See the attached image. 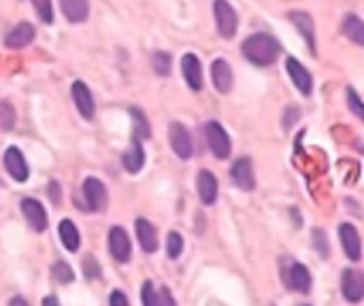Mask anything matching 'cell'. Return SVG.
<instances>
[{"label": "cell", "mask_w": 364, "mask_h": 306, "mask_svg": "<svg viewBox=\"0 0 364 306\" xmlns=\"http://www.w3.org/2000/svg\"><path fill=\"white\" fill-rule=\"evenodd\" d=\"M130 115L134 117V136L136 139H150L152 130H150V123H148V119H145V115L136 107L130 109Z\"/></svg>", "instance_id": "obj_26"}, {"label": "cell", "mask_w": 364, "mask_h": 306, "mask_svg": "<svg viewBox=\"0 0 364 306\" xmlns=\"http://www.w3.org/2000/svg\"><path fill=\"white\" fill-rule=\"evenodd\" d=\"M156 304H168V306H173V304H175V300L171 298V294H168V289H166V287H162V289H160V294H156Z\"/></svg>", "instance_id": "obj_35"}, {"label": "cell", "mask_w": 364, "mask_h": 306, "mask_svg": "<svg viewBox=\"0 0 364 306\" xmlns=\"http://www.w3.org/2000/svg\"><path fill=\"white\" fill-rule=\"evenodd\" d=\"M287 17H290V21L296 26V30L303 34L307 47L311 49V54L315 56V49H318V47H315V23H313V17L309 13H305V11H292V13H287Z\"/></svg>", "instance_id": "obj_13"}, {"label": "cell", "mask_w": 364, "mask_h": 306, "mask_svg": "<svg viewBox=\"0 0 364 306\" xmlns=\"http://www.w3.org/2000/svg\"><path fill=\"white\" fill-rule=\"evenodd\" d=\"M13 304H23V306H26V300H23V298H13Z\"/></svg>", "instance_id": "obj_39"}, {"label": "cell", "mask_w": 364, "mask_h": 306, "mask_svg": "<svg viewBox=\"0 0 364 306\" xmlns=\"http://www.w3.org/2000/svg\"><path fill=\"white\" fill-rule=\"evenodd\" d=\"M341 287H343V298L347 302H360L364 298V276L358 270H343L341 278Z\"/></svg>", "instance_id": "obj_10"}, {"label": "cell", "mask_w": 364, "mask_h": 306, "mask_svg": "<svg viewBox=\"0 0 364 306\" xmlns=\"http://www.w3.org/2000/svg\"><path fill=\"white\" fill-rule=\"evenodd\" d=\"M83 272H85V278H88V280L99 278V276H101V264L96 262V258L88 255V258L83 260Z\"/></svg>", "instance_id": "obj_31"}, {"label": "cell", "mask_w": 364, "mask_h": 306, "mask_svg": "<svg viewBox=\"0 0 364 306\" xmlns=\"http://www.w3.org/2000/svg\"><path fill=\"white\" fill-rule=\"evenodd\" d=\"M313 243L318 245V251L322 258H328V247H326V234L324 229H313Z\"/></svg>", "instance_id": "obj_34"}, {"label": "cell", "mask_w": 364, "mask_h": 306, "mask_svg": "<svg viewBox=\"0 0 364 306\" xmlns=\"http://www.w3.org/2000/svg\"><path fill=\"white\" fill-rule=\"evenodd\" d=\"M109 302L111 304H124V306H128V298L124 294H119V292H113L111 298H109Z\"/></svg>", "instance_id": "obj_36"}, {"label": "cell", "mask_w": 364, "mask_h": 306, "mask_svg": "<svg viewBox=\"0 0 364 306\" xmlns=\"http://www.w3.org/2000/svg\"><path fill=\"white\" fill-rule=\"evenodd\" d=\"M5 168L7 172L15 178L17 183H23V181H28V176H30V170H28V164L26 160H23V153L17 149V147H9L5 151Z\"/></svg>", "instance_id": "obj_8"}, {"label": "cell", "mask_w": 364, "mask_h": 306, "mask_svg": "<svg viewBox=\"0 0 364 306\" xmlns=\"http://www.w3.org/2000/svg\"><path fill=\"white\" fill-rule=\"evenodd\" d=\"M205 136H207V145L213 151V156L217 160H226L230 156V136L226 134L224 127L217 121H209L205 125Z\"/></svg>", "instance_id": "obj_3"}, {"label": "cell", "mask_w": 364, "mask_h": 306, "mask_svg": "<svg viewBox=\"0 0 364 306\" xmlns=\"http://www.w3.org/2000/svg\"><path fill=\"white\" fill-rule=\"evenodd\" d=\"M168 141H171V147L173 151L181 160H190L192 153H194V143H192V136L188 132V127L183 123H177L173 121L168 125Z\"/></svg>", "instance_id": "obj_5"}, {"label": "cell", "mask_w": 364, "mask_h": 306, "mask_svg": "<svg viewBox=\"0 0 364 306\" xmlns=\"http://www.w3.org/2000/svg\"><path fill=\"white\" fill-rule=\"evenodd\" d=\"M241 51H243V56H245V60L264 68V66H271L279 58L281 45L275 37L258 32V34H252L243 41Z\"/></svg>", "instance_id": "obj_1"}, {"label": "cell", "mask_w": 364, "mask_h": 306, "mask_svg": "<svg viewBox=\"0 0 364 306\" xmlns=\"http://www.w3.org/2000/svg\"><path fill=\"white\" fill-rule=\"evenodd\" d=\"M109 251L111 255L121 262V264H126L130 260V255H132V247H130V238H128V232L124 227H111V232H109Z\"/></svg>", "instance_id": "obj_6"}, {"label": "cell", "mask_w": 364, "mask_h": 306, "mask_svg": "<svg viewBox=\"0 0 364 306\" xmlns=\"http://www.w3.org/2000/svg\"><path fill=\"white\" fill-rule=\"evenodd\" d=\"M181 70H183V76H185V83L194 92H201L203 90V66H201V60L194 54H185L181 58Z\"/></svg>", "instance_id": "obj_14"}, {"label": "cell", "mask_w": 364, "mask_h": 306, "mask_svg": "<svg viewBox=\"0 0 364 306\" xmlns=\"http://www.w3.org/2000/svg\"><path fill=\"white\" fill-rule=\"evenodd\" d=\"M211 76H213V85L220 94H228L232 90L234 76H232V68L226 60H215L211 64Z\"/></svg>", "instance_id": "obj_15"}, {"label": "cell", "mask_w": 364, "mask_h": 306, "mask_svg": "<svg viewBox=\"0 0 364 306\" xmlns=\"http://www.w3.org/2000/svg\"><path fill=\"white\" fill-rule=\"evenodd\" d=\"M52 270H54V276L60 280V283H72V278H75V272H72V268L66 264V262H56L54 266H52Z\"/></svg>", "instance_id": "obj_30"}, {"label": "cell", "mask_w": 364, "mask_h": 306, "mask_svg": "<svg viewBox=\"0 0 364 306\" xmlns=\"http://www.w3.org/2000/svg\"><path fill=\"white\" fill-rule=\"evenodd\" d=\"M285 283L292 292L309 294V289H311V274H309L307 266H303V264H292V266H290V270L285 272Z\"/></svg>", "instance_id": "obj_16"}, {"label": "cell", "mask_w": 364, "mask_h": 306, "mask_svg": "<svg viewBox=\"0 0 364 306\" xmlns=\"http://www.w3.org/2000/svg\"><path fill=\"white\" fill-rule=\"evenodd\" d=\"M347 102H350V109L356 113V117L362 119L364 117V107H362V100H360V96L356 94L354 88H347Z\"/></svg>", "instance_id": "obj_32"}, {"label": "cell", "mask_w": 364, "mask_h": 306, "mask_svg": "<svg viewBox=\"0 0 364 306\" xmlns=\"http://www.w3.org/2000/svg\"><path fill=\"white\" fill-rule=\"evenodd\" d=\"M83 198H85V204L88 209L94 211V213H103L109 204V194H107V187L101 178L96 176H88L83 181Z\"/></svg>", "instance_id": "obj_2"}, {"label": "cell", "mask_w": 364, "mask_h": 306, "mask_svg": "<svg viewBox=\"0 0 364 306\" xmlns=\"http://www.w3.org/2000/svg\"><path fill=\"white\" fill-rule=\"evenodd\" d=\"M60 9H62L64 17L72 23H81L90 15L88 0H60Z\"/></svg>", "instance_id": "obj_20"}, {"label": "cell", "mask_w": 364, "mask_h": 306, "mask_svg": "<svg viewBox=\"0 0 364 306\" xmlns=\"http://www.w3.org/2000/svg\"><path fill=\"white\" fill-rule=\"evenodd\" d=\"M15 125V111L9 102H0V127L3 130H11Z\"/></svg>", "instance_id": "obj_29"}, {"label": "cell", "mask_w": 364, "mask_h": 306, "mask_svg": "<svg viewBox=\"0 0 364 306\" xmlns=\"http://www.w3.org/2000/svg\"><path fill=\"white\" fill-rule=\"evenodd\" d=\"M196 185H199L201 200L205 204H215V200H217V178H215V174L209 172V170H201Z\"/></svg>", "instance_id": "obj_22"}, {"label": "cell", "mask_w": 364, "mask_h": 306, "mask_svg": "<svg viewBox=\"0 0 364 306\" xmlns=\"http://www.w3.org/2000/svg\"><path fill=\"white\" fill-rule=\"evenodd\" d=\"M121 164L128 172H139L145 164V151H143V145H141V139L132 136V143H130V149L121 156Z\"/></svg>", "instance_id": "obj_21"}, {"label": "cell", "mask_w": 364, "mask_h": 306, "mask_svg": "<svg viewBox=\"0 0 364 306\" xmlns=\"http://www.w3.org/2000/svg\"><path fill=\"white\" fill-rule=\"evenodd\" d=\"M34 26L28 23V21H23V23H17L15 28L7 34L5 39V45L9 49H21V47H26L34 41Z\"/></svg>", "instance_id": "obj_18"}, {"label": "cell", "mask_w": 364, "mask_h": 306, "mask_svg": "<svg viewBox=\"0 0 364 306\" xmlns=\"http://www.w3.org/2000/svg\"><path fill=\"white\" fill-rule=\"evenodd\" d=\"M287 113H294V115H296V113H301V111H299V109H290ZM290 125H292V119L287 117V119H285V127H290Z\"/></svg>", "instance_id": "obj_38"}, {"label": "cell", "mask_w": 364, "mask_h": 306, "mask_svg": "<svg viewBox=\"0 0 364 306\" xmlns=\"http://www.w3.org/2000/svg\"><path fill=\"white\" fill-rule=\"evenodd\" d=\"M136 236H139V243H141V249L145 253H156L158 249V234H156V227L148 221L139 217L136 219Z\"/></svg>", "instance_id": "obj_19"}, {"label": "cell", "mask_w": 364, "mask_h": 306, "mask_svg": "<svg viewBox=\"0 0 364 306\" xmlns=\"http://www.w3.org/2000/svg\"><path fill=\"white\" fill-rule=\"evenodd\" d=\"M50 198H52L54 202H60V185H58L56 181L50 183Z\"/></svg>", "instance_id": "obj_37"}, {"label": "cell", "mask_w": 364, "mask_h": 306, "mask_svg": "<svg viewBox=\"0 0 364 306\" xmlns=\"http://www.w3.org/2000/svg\"><path fill=\"white\" fill-rule=\"evenodd\" d=\"M343 32L356 45H364V23H362V19L356 13L345 15V19H343Z\"/></svg>", "instance_id": "obj_24"}, {"label": "cell", "mask_w": 364, "mask_h": 306, "mask_svg": "<svg viewBox=\"0 0 364 306\" xmlns=\"http://www.w3.org/2000/svg\"><path fill=\"white\" fill-rule=\"evenodd\" d=\"M213 11H215V21H217V30H220V37L232 39L236 34V26H239L234 7L228 3V0H215Z\"/></svg>", "instance_id": "obj_4"}, {"label": "cell", "mask_w": 364, "mask_h": 306, "mask_svg": "<svg viewBox=\"0 0 364 306\" xmlns=\"http://www.w3.org/2000/svg\"><path fill=\"white\" fill-rule=\"evenodd\" d=\"M141 300L145 306H156V289H154V283L152 280H145L143 287H141Z\"/></svg>", "instance_id": "obj_33"}, {"label": "cell", "mask_w": 364, "mask_h": 306, "mask_svg": "<svg viewBox=\"0 0 364 306\" xmlns=\"http://www.w3.org/2000/svg\"><path fill=\"white\" fill-rule=\"evenodd\" d=\"M32 7H34V11H37V15L41 17L43 23H52L54 21L52 0H32Z\"/></svg>", "instance_id": "obj_28"}, {"label": "cell", "mask_w": 364, "mask_h": 306, "mask_svg": "<svg viewBox=\"0 0 364 306\" xmlns=\"http://www.w3.org/2000/svg\"><path fill=\"white\" fill-rule=\"evenodd\" d=\"M45 304H58L56 298H45Z\"/></svg>", "instance_id": "obj_40"}, {"label": "cell", "mask_w": 364, "mask_h": 306, "mask_svg": "<svg viewBox=\"0 0 364 306\" xmlns=\"http://www.w3.org/2000/svg\"><path fill=\"white\" fill-rule=\"evenodd\" d=\"M72 100H75V105H77L79 113H81L85 119H94L96 105H94L92 92L88 90V85H85L83 81H75V83H72Z\"/></svg>", "instance_id": "obj_17"}, {"label": "cell", "mask_w": 364, "mask_h": 306, "mask_svg": "<svg viewBox=\"0 0 364 306\" xmlns=\"http://www.w3.org/2000/svg\"><path fill=\"white\" fill-rule=\"evenodd\" d=\"M152 66H154L156 74L168 76L171 74V68H173V60L166 51H158V54H154V58H152Z\"/></svg>", "instance_id": "obj_25"}, {"label": "cell", "mask_w": 364, "mask_h": 306, "mask_svg": "<svg viewBox=\"0 0 364 306\" xmlns=\"http://www.w3.org/2000/svg\"><path fill=\"white\" fill-rule=\"evenodd\" d=\"M232 181L236 187L245 190V192H252L256 187V174H254V164L250 158H239L234 164H232Z\"/></svg>", "instance_id": "obj_9"}, {"label": "cell", "mask_w": 364, "mask_h": 306, "mask_svg": "<svg viewBox=\"0 0 364 306\" xmlns=\"http://www.w3.org/2000/svg\"><path fill=\"white\" fill-rule=\"evenodd\" d=\"M166 253H168V258L171 260H177L179 255L183 253V238L179 232H171L166 238Z\"/></svg>", "instance_id": "obj_27"}, {"label": "cell", "mask_w": 364, "mask_h": 306, "mask_svg": "<svg viewBox=\"0 0 364 306\" xmlns=\"http://www.w3.org/2000/svg\"><path fill=\"white\" fill-rule=\"evenodd\" d=\"M338 238H341V245H343V251L347 253V258L352 262H358L362 255V243H360L358 229L352 223H343L338 227Z\"/></svg>", "instance_id": "obj_12"}, {"label": "cell", "mask_w": 364, "mask_h": 306, "mask_svg": "<svg viewBox=\"0 0 364 306\" xmlns=\"http://www.w3.org/2000/svg\"><path fill=\"white\" fill-rule=\"evenodd\" d=\"M285 68H287V74H290V79L294 81V85L299 88V92L303 96H311V90H313V79H311V74L309 70L296 60V58H287L285 62Z\"/></svg>", "instance_id": "obj_11"}, {"label": "cell", "mask_w": 364, "mask_h": 306, "mask_svg": "<svg viewBox=\"0 0 364 306\" xmlns=\"http://www.w3.org/2000/svg\"><path fill=\"white\" fill-rule=\"evenodd\" d=\"M60 238H62V243H64V247L68 249V251H79V245H81V241H79V229H77V225L72 223L70 219H62L60 221Z\"/></svg>", "instance_id": "obj_23"}, {"label": "cell", "mask_w": 364, "mask_h": 306, "mask_svg": "<svg viewBox=\"0 0 364 306\" xmlns=\"http://www.w3.org/2000/svg\"><path fill=\"white\" fill-rule=\"evenodd\" d=\"M21 213L26 217V221L30 223V227L34 232H45L47 229V211L43 209V204L34 198H23L19 202Z\"/></svg>", "instance_id": "obj_7"}]
</instances>
